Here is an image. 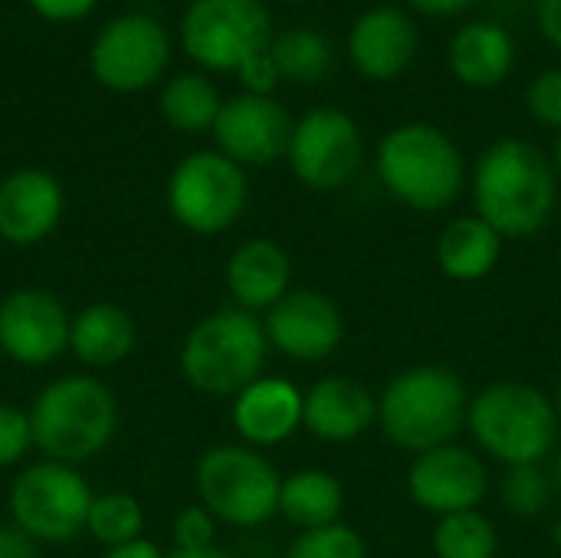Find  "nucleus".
I'll return each instance as SVG.
<instances>
[{
    "mask_svg": "<svg viewBox=\"0 0 561 558\" xmlns=\"http://www.w3.org/2000/svg\"><path fill=\"white\" fill-rule=\"evenodd\" d=\"M270 345L296 362H322L335 355L345 335L339 306L316 289H289L263 319Z\"/></svg>",
    "mask_w": 561,
    "mask_h": 558,
    "instance_id": "obj_15",
    "label": "nucleus"
},
{
    "mask_svg": "<svg viewBox=\"0 0 561 558\" xmlns=\"http://www.w3.org/2000/svg\"><path fill=\"white\" fill-rule=\"evenodd\" d=\"M69 349L89 368L118 365L135 349V322L122 306H112V303L85 306L72 319Z\"/></svg>",
    "mask_w": 561,
    "mask_h": 558,
    "instance_id": "obj_24",
    "label": "nucleus"
},
{
    "mask_svg": "<svg viewBox=\"0 0 561 558\" xmlns=\"http://www.w3.org/2000/svg\"><path fill=\"white\" fill-rule=\"evenodd\" d=\"M302 424V391L286 378H256L233 398V428L247 447H273Z\"/></svg>",
    "mask_w": 561,
    "mask_h": 558,
    "instance_id": "obj_20",
    "label": "nucleus"
},
{
    "mask_svg": "<svg viewBox=\"0 0 561 558\" xmlns=\"http://www.w3.org/2000/svg\"><path fill=\"white\" fill-rule=\"evenodd\" d=\"M171 533H174V546L184 553L210 549L214 546V516L204 506H187L178 513Z\"/></svg>",
    "mask_w": 561,
    "mask_h": 558,
    "instance_id": "obj_34",
    "label": "nucleus"
},
{
    "mask_svg": "<svg viewBox=\"0 0 561 558\" xmlns=\"http://www.w3.org/2000/svg\"><path fill=\"white\" fill-rule=\"evenodd\" d=\"M549 477H552V487H556V493H561V454L556 457V464H552V474H549Z\"/></svg>",
    "mask_w": 561,
    "mask_h": 558,
    "instance_id": "obj_42",
    "label": "nucleus"
},
{
    "mask_svg": "<svg viewBox=\"0 0 561 558\" xmlns=\"http://www.w3.org/2000/svg\"><path fill=\"white\" fill-rule=\"evenodd\" d=\"M552 543H556V549H561V520L552 526Z\"/></svg>",
    "mask_w": 561,
    "mask_h": 558,
    "instance_id": "obj_44",
    "label": "nucleus"
},
{
    "mask_svg": "<svg viewBox=\"0 0 561 558\" xmlns=\"http://www.w3.org/2000/svg\"><path fill=\"white\" fill-rule=\"evenodd\" d=\"M168 558H233L227 556L224 549H217V546H210V549H194V553H184V549H174Z\"/></svg>",
    "mask_w": 561,
    "mask_h": 558,
    "instance_id": "obj_41",
    "label": "nucleus"
},
{
    "mask_svg": "<svg viewBox=\"0 0 561 558\" xmlns=\"http://www.w3.org/2000/svg\"><path fill=\"white\" fill-rule=\"evenodd\" d=\"M85 529L95 543H102L108 549L135 543V539H141V529H145L141 503L128 493H102L92 500Z\"/></svg>",
    "mask_w": 561,
    "mask_h": 558,
    "instance_id": "obj_29",
    "label": "nucleus"
},
{
    "mask_svg": "<svg viewBox=\"0 0 561 558\" xmlns=\"http://www.w3.org/2000/svg\"><path fill=\"white\" fill-rule=\"evenodd\" d=\"M197 497L201 506L227 526H260L279 513V474L276 467L247 444L210 447L197 460Z\"/></svg>",
    "mask_w": 561,
    "mask_h": 558,
    "instance_id": "obj_7",
    "label": "nucleus"
},
{
    "mask_svg": "<svg viewBox=\"0 0 561 558\" xmlns=\"http://www.w3.org/2000/svg\"><path fill=\"white\" fill-rule=\"evenodd\" d=\"M293 125L296 122L289 118L283 102H276L273 95L243 92L220 105V115L210 132L217 138L220 155H227L240 168H263L289 151Z\"/></svg>",
    "mask_w": 561,
    "mask_h": 558,
    "instance_id": "obj_13",
    "label": "nucleus"
},
{
    "mask_svg": "<svg viewBox=\"0 0 561 558\" xmlns=\"http://www.w3.org/2000/svg\"><path fill=\"white\" fill-rule=\"evenodd\" d=\"M496 549H500L496 526L480 510L440 516L434 529L437 558H496Z\"/></svg>",
    "mask_w": 561,
    "mask_h": 558,
    "instance_id": "obj_28",
    "label": "nucleus"
},
{
    "mask_svg": "<svg viewBox=\"0 0 561 558\" xmlns=\"http://www.w3.org/2000/svg\"><path fill=\"white\" fill-rule=\"evenodd\" d=\"M237 76H240V82H243V89L250 92V95H273V89L279 86V69H276V62H273V56H270V49L266 53H260V56H253V59H247L240 69H237Z\"/></svg>",
    "mask_w": 561,
    "mask_h": 558,
    "instance_id": "obj_35",
    "label": "nucleus"
},
{
    "mask_svg": "<svg viewBox=\"0 0 561 558\" xmlns=\"http://www.w3.org/2000/svg\"><path fill=\"white\" fill-rule=\"evenodd\" d=\"M30 447H33L30 414H23L13 405H0V467L23 460V454Z\"/></svg>",
    "mask_w": 561,
    "mask_h": 558,
    "instance_id": "obj_33",
    "label": "nucleus"
},
{
    "mask_svg": "<svg viewBox=\"0 0 561 558\" xmlns=\"http://www.w3.org/2000/svg\"><path fill=\"white\" fill-rule=\"evenodd\" d=\"M342 503V483L325 470H299L279 487V513L302 533L339 523Z\"/></svg>",
    "mask_w": 561,
    "mask_h": 558,
    "instance_id": "obj_25",
    "label": "nucleus"
},
{
    "mask_svg": "<svg viewBox=\"0 0 561 558\" xmlns=\"http://www.w3.org/2000/svg\"><path fill=\"white\" fill-rule=\"evenodd\" d=\"M0 558H36V543L16 526H0Z\"/></svg>",
    "mask_w": 561,
    "mask_h": 558,
    "instance_id": "obj_37",
    "label": "nucleus"
},
{
    "mask_svg": "<svg viewBox=\"0 0 561 558\" xmlns=\"http://www.w3.org/2000/svg\"><path fill=\"white\" fill-rule=\"evenodd\" d=\"M43 20H53V23H72V20H82L95 10L99 0H26Z\"/></svg>",
    "mask_w": 561,
    "mask_h": 558,
    "instance_id": "obj_36",
    "label": "nucleus"
},
{
    "mask_svg": "<svg viewBox=\"0 0 561 558\" xmlns=\"http://www.w3.org/2000/svg\"><path fill=\"white\" fill-rule=\"evenodd\" d=\"M414 13H424V16H457L463 13L473 0H404Z\"/></svg>",
    "mask_w": 561,
    "mask_h": 558,
    "instance_id": "obj_38",
    "label": "nucleus"
},
{
    "mask_svg": "<svg viewBox=\"0 0 561 558\" xmlns=\"http://www.w3.org/2000/svg\"><path fill=\"white\" fill-rule=\"evenodd\" d=\"M486 487H490V474L483 460L457 444L421 454L408 470L411 500L437 516L477 510L486 497Z\"/></svg>",
    "mask_w": 561,
    "mask_h": 558,
    "instance_id": "obj_16",
    "label": "nucleus"
},
{
    "mask_svg": "<svg viewBox=\"0 0 561 558\" xmlns=\"http://www.w3.org/2000/svg\"><path fill=\"white\" fill-rule=\"evenodd\" d=\"M92 490L69 464L43 460L26 467L10 487V516L33 543H66L85 529Z\"/></svg>",
    "mask_w": 561,
    "mask_h": 558,
    "instance_id": "obj_10",
    "label": "nucleus"
},
{
    "mask_svg": "<svg viewBox=\"0 0 561 558\" xmlns=\"http://www.w3.org/2000/svg\"><path fill=\"white\" fill-rule=\"evenodd\" d=\"M378 421V398L352 378H322L302 395V428L319 441L345 444L371 431Z\"/></svg>",
    "mask_w": 561,
    "mask_h": 558,
    "instance_id": "obj_19",
    "label": "nucleus"
},
{
    "mask_svg": "<svg viewBox=\"0 0 561 558\" xmlns=\"http://www.w3.org/2000/svg\"><path fill=\"white\" fill-rule=\"evenodd\" d=\"M220 95L214 82L201 72H181L161 89V115L171 128L197 135L210 132L220 115Z\"/></svg>",
    "mask_w": 561,
    "mask_h": 558,
    "instance_id": "obj_26",
    "label": "nucleus"
},
{
    "mask_svg": "<svg viewBox=\"0 0 561 558\" xmlns=\"http://www.w3.org/2000/svg\"><path fill=\"white\" fill-rule=\"evenodd\" d=\"M378 178L411 210H447L463 191V155L427 122H404L378 145Z\"/></svg>",
    "mask_w": 561,
    "mask_h": 558,
    "instance_id": "obj_3",
    "label": "nucleus"
},
{
    "mask_svg": "<svg viewBox=\"0 0 561 558\" xmlns=\"http://www.w3.org/2000/svg\"><path fill=\"white\" fill-rule=\"evenodd\" d=\"M526 109L536 122L561 132V69H542L526 89Z\"/></svg>",
    "mask_w": 561,
    "mask_h": 558,
    "instance_id": "obj_32",
    "label": "nucleus"
},
{
    "mask_svg": "<svg viewBox=\"0 0 561 558\" xmlns=\"http://www.w3.org/2000/svg\"><path fill=\"white\" fill-rule=\"evenodd\" d=\"M559 197L556 164L526 138L493 141L473 168V204L503 240L539 234Z\"/></svg>",
    "mask_w": 561,
    "mask_h": 558,
    "instance_id": "obj_1",
    "label": "nucleus"
},
{
    "mask_svg": "<svg viewBox=\"0 0 561 558\" xmlns=\"http://www.w3.org/2000/svg\"><path fill=\"white\" fill-rule=\"evenodd\" d=\"M102 558H168L154 543L148 539H135V543H125V546H115L108 549Z\"/></svg>",
    "mask_w": 561,
    "mask_h": 558,
    "instance_id": "obj_40",
    "label": "nucleus"
},
{
    "mask_svg": "<svg viewBox=\"0 0 561 558\" xmlns=\"http://www.w3.org/2000/svg\"><path fill=\"white\" fill-rule=\"evenodd\" d=\"M286 558H368V549H365V539L352 526L332 523L322 529L299 533Z\"/></svg>",
    "mask_w": 561,
    "mask_h": 558,
    "instance_id": "obj_31",
    "label": "nucleus"
},
{
    "mask_svg": "<svg viewBox=\"0 0 561 558\" xmlns=\"http://www.w3.org/2000/svg\"><path fill=\"white\" fill-rule=\"evenodd\" d=\"M552 164H556V174L561 178V132L559 138H556V158H552Z\"/></svg>",
    "mask_w": 561,
    "mask_h": 558,
    "instance_id": "obj_43",
    "label": "nucleus"
},
{
    "mask_svg": "<svg viewBox=\"0 0 561 558\" xmlns=\"http://www.w3.org/2000/svg\"><path fill=\"white\" fill-rule=\"evenodd\" d=\"M503 257V237L477 214L457 217L437 240V266L457 283H477L496 270Z\"/></svg>",
    "mask_w": 561,
    "mask_h": 558,
    "instance_id": "obj_23",
    "label": "nucleus"
},
{
    "mask_svg": "<svg viewBox=\"0 0 561 558\" xmlns=\"http://www.w3.org/2000/svg\"><path fill=\"white\" fill-rule=\"evenodd\" d=\"M270 56L279 76L289 82H319L332 69V43L312 26H293L286 33H276L270 43Z\"/></svg>",
    "mask_w": 561,
    "mask_h": 558,
    "instance_id": "obj_27",
    "label": "nucleus"
},
{
    "mask_svg": "<svg viewBox=\"0 0 561 558\" xmlns=\"http://www.w3.org/2000/svg\"><path fill=\"white\" fill-rule=\"evenodd\" d=\"M250 184L237 161L220 151L187 155L168 181L171 217L191 234H224L247 207Z\"/></svg>",
    "mask_w": 561,
    "mask_h": 558,
    "instance_id": "obj_9",
    "label": "nucleus"
},
{
    "mask_svg": "<svg viewBox=\"0 0 561 558\" xmlns=\"http://www.w3.org/2000/svg\"><path fill=\"white\" fill-rule=\"evenodd\" d=\"M118 424V408L112 391L85 375L59 378L46 385L33 408V447L56 464H82L108 447Z\"/></svg>",
    "mask_w": 561,
    "mask_h": 558,
    "instance_id": "obj_5",
    "label": "nucleus"
},
{
    "mask_svg": "<svg viewBox=\"0 0 561 558\" xmlns=\"http://www.w3.org/2000/svg\"><path fill=\"white\" fill-rule=\"evenodd\" d=\"M556 487L552 477L539 467V464H523V467H506L503 480H500V500L510 513L533 520L542 516L552 506Z\"/></svg>",
    "mask_w": 561,
    "mask_h": 558,
    "instance_id": "obj_30",
    "label": "nucleus"
},
{
    "mask_svg": "<svg viewBox=\"0 0 561 558\" xmlns=\"http://www.w3.org/2000/svg\"><path fill=\"white\" fill-rule=\"evenodd\" d=\"M283 3H309V0H283Z\"/></svg>",
    "mask_w": 561,
    "mask_h": 558,
    "instance_id": "obj_46",
    "label": "nucleus"
},
{
    "mask_svg": "<svg viewBox=\"0 0 561 558\" xmlns=\"http://www.w3.org/2000/svg\"><path fill=\"white\" fill-rule=\"evenodd\" d=\"M539 30L556 49H561V0H542L539 3Z\"/></svg>",
    "mask_w": 561,
    "mask_h": 558,
    "instance_id": "obj_39",
    "label": "nucleus"
},
{
    "mask_svg": "<svg viewBox=\"0 0 561 558\" xmlns=\"http://www.w3.org/2000/svg\"><path fill=\"white\" fill-rule=\"evenodd\" d=\"M62 187L49 171L23 168L0 181V240L33 247L46 240L62 217Z\"/></svg>",
    "mask_w": 561,
    "mask_h": 558,
    "instance_id": "obj_18",
    "label": "nucleus"
},
{
    "mask_svg": "<svg viewBox=\"0 0 561 558\" xmlns=\"http://www.w3.org/2000/svg\"><path fill=\"white\" fill-rule=\"evenodd\" d=\"M289 168L312 191H339L345 187L365 158V138L358 122L335 105L309 109L289 138Z\"/></svg>",
    "mask_w": 561,
    "mask_h": 558,
    "instance_id": "obj_11",
    "label": "nucleus"
},
{
    "mask_svg": "<svg viewBox=\"0 0 561 558\" xmlns=\"http://www.w3.org/2000/svg\"><path fill=\"white\" fill-rule=\"evenodd\" d=\"M72 316L46 289H16L0 303V352L16 365H49L69 349Z\"/></svg>",
    "mask_w": 561,
    "mask_h": 558,
    "instance_id": "obj_14",
    "label": "nucleus"
},
{
    "mask_svg": "<svg viewBox=\"0 0 561 558\" xmlns=\"http://www.w3.org/2000/svg\"><path fill=\"white\" fill-rule=\"evenodd\" d=\"M168 30L148 13H125L105 23L92 43V76L115 92H141L168 69Z\"/></svg>",
    "mask_w": 561,
    "mask_h": 558,
    "instance_id": "obj_12",
    "label": "nucleus"
},
{
    "mask_svg": "<svg viewBox=\"0 0 561 558\" xmlns=\"http://www.w3.org/2000/svg\"><path fill=\"white\" fill-rule=\"evenodd\" d=\"M556 408H559V418H561V385H559V395H556Z\"/></svg>",
    "mask_w": 561,
    "mask_h": 558,
    "instance_id": "obj_45",
    "label": "nucleus"
},
{
    "mask_svg": "<svg viewBox=\"0 0 561 558\" xmlns=\"http://www.w3.org/2000/svg\"><path fill=\"white\" fill-rule=\"evenodd\" d=\"M556 401L523 382H496L470 398L467 428L477 444L506 467L542 464L559 444Z\"/></svg>",
    "mask_w": 561,
    "mask_h": 558,
    "instance_id": "obj_4",
    "label": "nucleus"
},
{
    "mask_svg": "<svg viewBox=\"0 0 561 558\" xmlns=\"http://www.w3.org/2000/svg\"><path fill=\"white\" fill-rule=\"evenodd\" d=\"M184 53L214 72H237L273 43V20L263 0H194L181 20Z\"/></svg>",
    "mask_w": 561,
    "mask_h": 558,
    "instance_id": "obj_8",
    "label": "nucleus"
},
{
    "mask_svg": "<svg viewBox=\"0 0 561 558\" xmlns=\"http://www.w3.org/2000/svg\"><path fill=\"white\" fill-rule=\"evenodd\" d=\"M293 280V263L286 250L266 237L240 243L227 260V289L240 303V309H273L286 293Z\"/></svg>",
    "mask_w": 561,
    "mask_h": 558,
    "instance_id": "obj_21",
    "label": "nucleus"
},
{
    "mask_svg": "<svg viewBox=\"0 0 561 558\" xmlns=\"http://www.w3.org/2000/svg\"><path fill=\"white\" fill-rule=\"evenodd\" d=\"M417 46V23L408 16V10L394 3H378L365 10L348 30V59L371 82L401 79L411 69Z\"/></svg>",
    "mask_w": 561,
    "mask_h": 558,
    "instance_id": "obj_17",
    "label": "nucleus"
},
{
    "mask_svg": "<svg viewBox=\"0 0 561 558\" xmlns=\"http://www.w3.org/2000/svg\"><path fill=\"white\" fill-rule=\"evenodd\" d=\"M516 62V43L506 26L473 20L460 26L447 46L450 72L470 89H496Z\"/></svg>",
    "mask_w": 561,
    "mask_h": 558,
    "instance_id": "obj_22",
    "label": "nucleus"
},
{
    "mask_svg": "<svg viewBox=\"0 0 561 558\" xmlns=\"http://www.w3.org/2000/svg\"><path fill=\"white\" fill-rule=\"evenodd\" d=\"M470 411L467 385L444 365H414L391 378L378 398V424L385 437L411 454L454 444Z\"/></svg>",
    "mask_w": 561,
    "mask_h": 558,
    "instance_id": "obj_2",
    "label": "nucleus"
},
{
    "mask_svg": "<svg viewBox=\"0 0 561 558\" xmlns=\"http://www.w3.org/2000/svg\"><path fill=\"white\" fill-rule=\"evenodd\" d=\"M270 339L247 309H220L201 319L181 345L184 378L210 398H237L266 365Z\"/></svg>",
    "mask_w": 561,
    "mask_h": 558,
    "instance_id": "obj_6",
    "label": "nucleus"
}]
</instances>
